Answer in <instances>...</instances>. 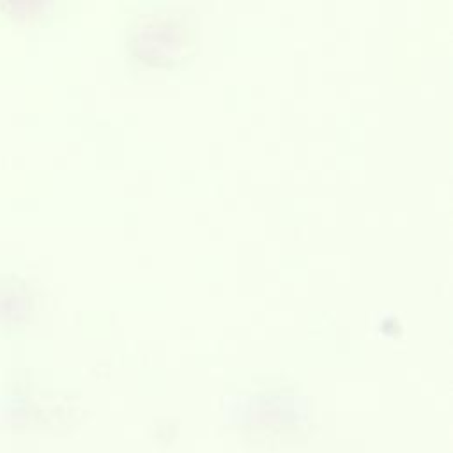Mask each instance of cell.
<instances>
[{
  "instance_id": "1",
  "label": "cell",
  "mask_w": 453,
  "mask_h": 453,
  "mask_svg": "<svg viewBox=\"0 0 453 453\" xmlns=\"http://www.w3.org/2000/svg\"><path fill=\"white\" fill-rule=\"evenodd\" d=\"M129 48L152 65H172L195 48L196 28L184 9H156L138 14L129 28Z\"/></svg>"
}]
</instances>
